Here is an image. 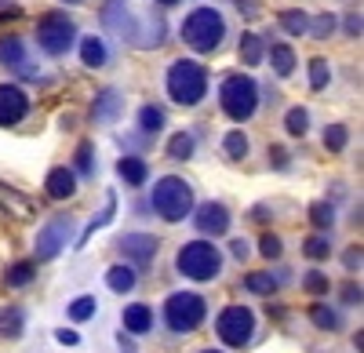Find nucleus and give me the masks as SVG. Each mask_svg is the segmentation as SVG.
Listing matches in <instances>:
<instances>
[{"label": "nucleus", "mask_w": 364, "mask_h": 353, "mask_svg": "<svg viewBox=\"0 0 364 353\" xmlns=\"http://www.w3.org/2000/svg\"><path fill=\"white\" fill-rule=\"evenodd\" d=\"M66 4H77V0H66Z\"/></svg>", "instance_id": "3c124183"}, {"label": "nucleus", "mask_w": 364, "mask_h": 353, "mask_svg": "<svg viewBox=\"0 0 364 353\" xmlns=\"http://www.w3.org/2000/svg\"><path fill=\"white\" fill-rule=\"evenodd\" d=\"M0 63H4L8 70H15V73H22V77H33V70H29V63H26V51H22V40H18V37H4V40H0Z\"/></svg>", "instance_id": "dca6fc26"}, {"label": "nucleus", "mask_w": 364, "mask_h": 353, "mask_svg": "<svg viewBox=\"0 0 364 353\" xmlns=\"http://www.w3.org/2000/svg\"><path fill=\"white\" fill-rule=\"evenodd\" d=\"M55 339L63 342V346H77V342H80V335H77V332H70V328H58V332H55Z\"/></svg>", "instance_id": "79ce46f5"}, {"label": "nucleus", "mask_w": 364, "mask_h": 353, "mask_svg": "<svg viewBox=\"0 0 364 353\" xmlns=\"http://www.w3.org/2000/svg\"><path fill=\"white\" fill-rule=\"evenodd\" d=\"M328 251H331V241H328V237H321V233H317V237H310L306 244H302V255L314 259V262L328 259Z\"/></svg>", "instance_id": "473e14b6"}, {"label": "nucleus", "mask_w": 364, "mask_h": 353, "mask_svg": "<svg viewBox=\"0 0 364 353\" xmlns=\"http://www.w3.org/2000/svg\"><path fill=\"white\" fill-rule=\"evenodd\" d=\"M237 11H245V15H259V4H255V0H237Z\"/></svg>", "instance_id": "c03bdc74"}, {"label": "nucleus", "mask_w": 364, "mask_h": 353, "mask_svg": "<svg viewBox=\"0 0 364 353\" xmlns=\"http://www.w3.org/2000/svg\"><path fill=\"white\" fill-rule=\"evenodd\" d=\"M306 29H310L317 40H324V37H331V29H336V15H317Z\"/></svg>", "instance_id": "4c0bfd02"}, {"label": "nucleus", "mask_w": 364, "mask_h": 353, "mask_svg": "<svg viewBox=\"0 0 364 353\" xmlns=\"http://www.w3.org/2000/svg\"><path fill=\"white\" fill-rule=\"evenodd\" d=\"M328 80H331L328 63H324V58H314V63H310V87H314V92H324Z\"/></svg>", "instance_id": "2f4dec72"}, {"label": "nucleus", "mask_w": 364, "mask_h": 353, "mask_svg": "<svg viewBox=\"0 0 364 353\" xmlns=\"http://www.w3.org/2000/svg\"><path fill=\"white\" fill-rule=\"evenodd\" d=\"M197 229L204 233V237H223V233L230 229V212L223 208V204L208 200L197 208Z\"/></svg>", "instance_id": "ddd939ff"}, {"label": "nucleus", "mask_w": 364, "mask_h": 353, "mask_svg": "<svg viewBox=\"0 0 364 353\" xmlns=\"http://www.w3.org/2000/svg\"><path fill=\"white\" fill-rule=\"evenodd\" d=\"M80 63L91 66V70L106 66V44H102L99 37H84V40H80Z\"/></svg>", "instance_id": "6ab92c4d"}, {"label": "nucleus", "mask_w": 364, "mask_h": 353, "mask_svg": "<svg viewBox=\"0 0 364 353\" xmlns=\"http://www.w3.org/2000/svg\"><path fill=\"white\" fill-rule=\"evenodd\" d=\"M233 255L245 259V255H248V244H245V241H233Z\"/></svg>", "instance_id": "49530a36"}, {"label": "nucleus", "mask_w": 364, "mask_h": 353, "mask_svg": "<svg viewBox=\"0 0 364 353\" xmlns=\"http://www.w3.org/2000/svg\"><path fill=\"white\" fill-rule=\"evenodd\" d=\"M269 66H273V73H277V77H291V70H295V51H291L288 44H273V48H269Z\"/></svg>", "instance_id": "aec40b11"}, {"label": "nucleus", "mask_w": 364, "mask_h": 353, "mask_svg": "<svg viewBox=\"0 0 364 353\" xmlns=\"http://www.w3.org/2000/svg\"><path fill=\"white\" fill-rule=\"evenodd\" d=\"M281 26L288 29L291 37H299V33H306V26H310V18L302 15V11H281Z\"/></svg>", "instance_id": "f704fd0d"}, {"label": "nucleus", "mask_w": 364, "mask_h": 353, "mask_svg": "<svg viewBox=\"0 0 364 353\" xmlns=\"http://www.w3.org/2000/svg\"><path fill=\"white\" fill-rule=\"evenodd\" d=\"M44 190L51 200H70L77 193V175L70 168H51L48 179H44Z\"/></svg>", "instance_id": "2eb2a0df"}, {"label": "nucleus", "mask_w": 364, "mask_h": 353, "mask_svg": "<svg viewBox=\"0 0 364 353\" xmlns=\"http://www.w3.org/2000/svg\"><path fill=\"white\" fill-rule=\"evenodd\" d=\"M193 146H197V139H193L190 131H178V135H171V142H168V157H171V161H190V157H193Z\"/></svg>", "instance_id": "b1692460"}, {"label": "nucleus", "mask_w": 364, "mask_h": 353, "mask_svg": "<svg viewBox=\"0 0 364 353\" xmlns=\"http://www.w3.org/2000/svg\"><path fill=\"white\" fill-rule=\"evenodd\" d=\"M168 95L178 106H197L208 95V70L193 58H178L168 70Z\"/></svg>", "instance_id": "f257e3e1"}, {"label": "nucleus", "mask_w": 364, "mask_h": 353, "mask_svg": "<svg viewBox=\"0 0 364 353\" xmlns=\"http://www.w3.org/2000/svg\"><path fill=\"white\" fill-rule=\"evenodd\" d=\"M245 288L255 291V295H273V291H277V277H269V273H248L245 277Z\"/></svg>", "instance_id": "c85d7f7f"}, {"label": "nucleus", "mask_w": 364, "mask_h": 353, "mask_svg": "<svg viewBox=\"0 0 364 353\" xmlns=\"http://www.w3.org/2000/svg\"><path fill=\"white\" fill-rule=\"evenodd\" d=\"M259 251H262L266 259H281V251H284V248H281V241L273 237V233H266V237L259 241Z\"/></svg>", "instance_id": "ea45409f"}, {"label": "nucleus", "mask_w": 364, "mask_h": 353, "mask_svg": "<svg viewBox=\"0 0 364 353\" xmlns=\"http://www.w3.org/2000/svg\"><path fill=\"white\" fill-rule=\"evenodd\" d=\"M215 332L226 346H237V349L248 346L252 335H255V313L248 306H226L215 320Z\"/></svg>", "instance_id": "6e6552de"}, {"label": "nucleus", "mask_w": 364, "mask_h": 353, "mask_svg": "<svg viewBox=\"0 0 364 353\" xmlns=\"http://www.w3.org/2000/svg\"><path fill=\"white\" fill-rule=\"evenodd\" d=\"M70 233H73V222H70V219H51V222H48V226L37 233V262H48V259H55L58 251L66 248Z\"/></svg>", "instance_id": "1a4fd4ad"}, {"label": "nucleus", "mask_w": 364, "mask_h": 353, "mask_svg": "<svg viewBox=\"0 0 364 353\" xmlns=\"http://www.w3.org/2000/svg\"><path fill=\"white\" fill-rule=\"evenodd\" d=\"M26 109H29V99H26L22 87H15V84H0V128L18 124L22 116H26Z\"/></svg>", "instance_id": "9d476101"}, {"label": "nucleus", "mask_w": 364, "mask_h": 353, "mask_svg": "<svg viewBox=\"0 0 364 353\" xmlns=\"http://www.w3.org/2000/svg\"><path fill=\"white\" fill-rule=\"evenodd\" d=\"M117 175H120L128 186H142V183L149 179V168H146L142 157H120V161H117Z\"/></svg>", "instance_id": "a211bd4d"}, {"label": "nucleus", "mask_w": 364, "mask_h": 353, "mask_svg": "<svg viewBox=\"0 0 364 353\" xmlns=\"http://www.w3.org/2000/svg\"><path fill=\"white\" fill-rule=\"evenodd\" d=\"M33 277H37V262H15V266H8V273H4V284L8 288H26Z\"/></svg>", "instance_id": "5701e85b"}, {"label": "nucleus", "mask_w": 364, "mask_h": 353, "mask_svg": "<svg viewBox=\"0 0 364 353\" xmlns=\"http://www.w3.org/2000/svg\"><path fill=\"white\" fill-rule=\"evenodd\" d=\"M102 26L113 29L120 40H132V44H135V22H132V11H128L124 0H106V8H102Z\"/></svg>", "instance_id": "f8f14e48"}, {"label": "nucleus", "mask_w": 364, "mask_h": 353, "mask_svg": "<svg viewBox=\"0 0 364 353\" xmlns=\"http://www.w3.org/2000/svg\"><path fill=\"white\" fill-rule=\"evenodd\" d=\"M204 317H208V306H204V299L197 295V291H175V295H168V303H164V320L178 335L200 328Z\"/></svg>", "instance_id": "423d86ee"}, {"label": "nucleus", "mask_w": 364, "mask_h": 353, "mask_svg": "<svg viewBox=\"0 0 364 353\" xmlns=\"http://www.w3.org/2000/svg\"><path fill=\"white\" fill-rule=\"evenodd\" d=\"M124 113V95L106 87L102 95H95V106H91V121L95 124H117V116Z\"/></svg>", "instance_id": "4468645a"}, {"label": "nucleus", "mask_w": 364, "mask_h": 353, "mask_svg": "<svg viewBox=\"0 0 364 353\" xmlns=\"http://www.w3.org/2000/svg\"><path fill=\"white\" fill-rule=\"evenodd\" d=\"M346 124H328V131H324V146H328V150L331 153H343L346 150Z\"/></svg>", "instance_id": "7c9ffc66"}, {"label": "nucleus", "mask_w": 364, "mask_h": 353, "mask_svg": "<svg viewBox=\"0 0 364 353\" xmlns=\"http://www.w3.org/2000/svg\"><path fill=\"white\" fill-rule=\"evenodd\" d=\"M175 266H178L182 277H190V281H211V277H219V270H223V255L215 251V244H208V241H190L186 248L178 251Z\"/></svg>", "instance_id": "39448f33"}, {"label": "nucleus", "mask_w": 364, "mask_h": 353, "mask_svg": "<svg viewBox=\"0 0 364 353\" xmlns=\"http://www.w3.org/2000/svg\"><path fill=\"white\" fill-rule=\"evenodd\" d=\"M262 37L259 33H245L240 37V58H245V66H259L262 63Z\"/></svg>", "instance_id": "393cba45"}, {"label": "nucleus", "mask_w": 364, "mask_h": 353, "mask_svg": "<svg viewBox=\"0 0 364 353\" xmlns=\"http://www.w3.org/2000/svg\"><path fill=\"white\" fill-rule=\"evenodd\" d=\"M310 222L317 226V229H331V222H336V212H331V204H314L310 208Z\"/></svg>", "instance_id": "c9c22d12"}, {"label": "nucleus", "mask_w": 364, "mask_h": 353, "mask_svg": "<svg viewBox=\"0 0 364 353\" xmlns=\"http://www.w3.org/2000/svg\"><path fill=\"white\" fill-rule=\"evenodd\" d=\"M22 328H26V317H22V310H18V306L0 310V335H4V339H18V335H22Z\"/></svg>", "instance_id": "412c9836"}, {"label": "nucleus", "mask_w": 364, "mask_h": 353, "mask_svg": "<svg viewBox=\"0 0 364 353\" xmlns=\"http://www.w3.org/2000/svg\"><path fill=\"white\" fill-rule=\"evenodd\" d=\"M346 266H350V270L360 266V248H350V251H346Z\"/></svg>", "instance_id": "a18cd8bd"}, {"label": "nucleus", "mask_w": 364, "mask_h": 353, "mask_svg": "<svg viewBox=\"0 0 364 353\" xmlns=\"http://www.w3.org/2000/svg\"><path fill=\"white\" fill-rule=\"evenodd\" d=\"M223 150H226L230 161H245V157H248V135H245V131H230V135L223 139Z\"/></svg>", "instance_id": "bb28decb"}, {"label": "nucleus", "mask_w": 364, "mask_h": 353, "mask_svg": "<svg viewBox=\"0 0 364 353\" xmlns=\"http://www.w3.org/2000/svg\"><path fill=\"white\" fill-rule=\"evenodd\" d=\"M77 171L80 175H95V161H91V146L80 142V150H77Z\"/></svg>", "instance_id": "58836bf2"}, {"label": "nucleus", "mask_w": 364, "mask_h": 353, "mask_svg": "<svg viewBox=\"0 0 364 353\" xmlns=\"http://www.w3.org/2000/svg\"><path fill=\"white\" fill-rule=\"evenodd\" d=\"M226 37V22L215 8H197L186 22H182V40H186L193 51H215Z\"/></svg>", "instance_id": "7ed1b4c3"}, {"label": "nucleus", "mask_w": 364, "mask_h": 353, "mask_svg": "<svg viewBox=\"0 0 364 353\" xmlns=\"http://www.w3.org/2000/svg\"><path fill=\"white\" fill-rule=\"evenodd\" d=\"M139 128H142L146 135H157V131L164 128V109H161V106H142V109H139Z\"/></svg>", "instance_id": "a878e982"}, {"label": "nucleus", "mask_w": 364, "mask_h": 353, "mask_svg": "<svg viewBox=\"0 0 364 353\" xmlns=\"http://www.w3.org/2000/svg\"><path fill=\"white\" fill-rule=\"evenodd\" d=\"M157 248H161V241L154 233H128V237H120V251H124V259H132L135 266H149Z\"/></svg>", "instance_id": "9b49d317"}, {"label": "nucleus", "mask_w": 364, "mask_h": 353, "mask_svg": "<svg viewBox=\"0 0 364 353\" xmlns=\"http://www.w3.org/2000/svg\"><path fill=\"white\" fill-rule=\"evenodd\" d=\"M346 29H350V33H360V18L350 15V18H346Z\"/></svg>", "instance_id": "de8ad7c7"}, {"label": "nucleus", "mask_w": 364, "mask_h": 353, "mask_svg": "<svg viewBox=\"0 0 364 353\" xmlns=\"http://www.w3.org/2000/svg\"><path fill=\"white\" fill-rule=\"evenodd\" d=\"M219 102H223V109H226V116L230 121H248V116L255 113V106H259V87H255V80L252 77H245V73H230L226 80H223V87H219Z\"/></svg>", "instance_id": "20e7f679"}, {"label": "nucleus", "mask_w": 364, "mask_h": 353, "mask_svg": "<svg viewBox=\"0 0 364 353\" xmlns=\"http://www.w3.org/2000/svg\"><path fill=\"white\" fill-rule=\"evenodd\" d=\"M106 284H109V291H117V295H128V291L135 288V270L132 266H113L106 273Z\"/></svg>", "instance_id": "4be33fe9"}, {"label": "nucleus", "mask_w": 364, "mask_h": 353, "mask_svg": "<svg viewBox=\"0 0 364 353\" xmlns=\"http://www.w3.org/2000/svg\"><path fill=\"white\" fill-rule=\"evenodd\" d=\"M157 4H164V8H171V4H178V0H157Z\"/></svg>", "instance_id": "09e8293b"}, {"label": "nucleus", "mask_w": 364, "mask_h": 353, "mask_svg": "<svg viewBox=\"0 0 364 353\" xmlns=\"http://www.w3.org/2000/svg\"><path fill=\"white\" fill-rule=\"evenodd\" d=\"M302 284H306L310 295H324V291H328V277L324 273H306V281H302Z\"/></svg>", "instance_id": "a19ab883"}, {"label": "nucleus", "mask_w": 364, "mask_h": 353, "mask_svg": "<svg viewBox=\"0 0 364 353\" xmlns=\"http://www.w3.org/2000/svg\"><path fill=\"white\" fill-rule=\"evenodd\" d=\"M73 37H77V29L63 11H51V15H44L37 22V44L48 55H66L73 48Z\"/></svg>", "instance_id": "0eeeda50"}, {"label": "nucleus", "mask_w": 364, "mask_h": 353, "mask_svg": "<svg viewBox=\"0 0 364 353\" xmlns=\"http://www.w3.org/2000/svg\"><path fill=\"white\" fill-rule=\"evenodd\" d=\"M284 124H288V131H291V135H306V128H310V113L295 106V109L288 113V121H284Z\"/></svg>", "instance_id": "e433bc0d"}, {"label": "nucleus", "mask_w": 364, "mask_h": 353, "mask_svg": "<svg viewBox=\"0 0 364 353\" xmlns=\"http://www.w3.org/2000/svg\"><path fill=\"white\" fill-rule=\"evenodd\" d=\"M124 328H128L132 335H146L149 328H154V310L142 306V303H132V306L124 310Z\"/></svg>", "instance_id": "f3484780"}, {"label": "nucleus", "mask_w": 364, "mask_h": 353, "mask_svg": "<svg viewBox=\"0 0 364 353\" xmlns=\"http://www.w3.org/2000/svg\"><path fill=\"white\" fill-rule=\"evenodd\" d=\"M113 212H117V197L109 193V197H106V212H102L99 219H91V226L84 229V237H80V244H87L91 237H95V229H102V226H109V222H113Z\"/></svg>", "instance_id": "cd10ccee"}, {"label": "nucleus", "mask_w": 364, "mask_h": 353, "mask_svg": "<svg viewBox=\"0 0 364 353\" xmlns=\"http://www.w3.org/2000/svg\"><path fill=\"white\" fill-rule=\"evenodd\" d=\"M91 317H95V299H91V295H80V299L70 303V320L84 325V320H91Z\"/></svg>", "instance_id": "c756f323"}, {"label": "nucleus", "mask_w": 364, "mask_h": 353, "mask_svg": "<svg viewBox=\"0 0 364 353\" xmlns=\"http://www.w3.org/2000/svg\"><path fill=\"white\" fill-rule=\"evenodd\" d=\"M204 353H219V349H204Z\"/></svg>", "instance_id": "8fccbe9b"}, {"label": "nucleus", "mask_w": 364, "mask_h": 353, "mask_svg": "<svg viewBox=\"0 0 364 353\" xmlns=\"http://www.w3.org/2000/svg\"><path fill=\"white\" fill-rule=\"evenodd\" d=\"M310 320H314L317 328H324V332H336V328H339L336 310H328V306H314V310H310Z\"/></svg>", "instance_id": "72a5a7b5"}, {"label": "nucleus", "mask_w": 364, "mask_h": 353, "mask_svg": "<svg viewBox=\"0 0 364 353\" xmlns=\"http://www.w3.org/2000/svg\"><path fill=\"white\" fill-rule=\"evenodd\" d=\"M154 208L164 222H182L193 212V190L186 179L178 175H164V179L154 186Z\"/></svg>", "instance_id": "f03ea898"}, {"label": "nucleus", "mask_w": 364, "mask_h": 353, "mask_svg": "<svg viewBox=\"0 0 364 353\" xmlns=\"http://www.w3.org/2000/svg\"><path fill=\"white\" fill-rule=\"evenodd\" d=\"M343 299H346V303H360V288H357V284H346V288H343Z\"/></svg>", "instance_id": "37998d69"}]
</instances>
